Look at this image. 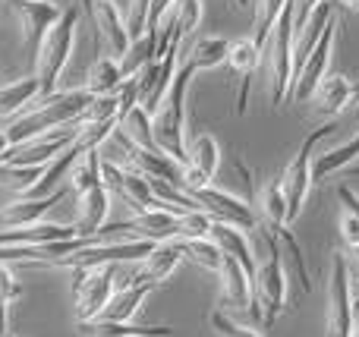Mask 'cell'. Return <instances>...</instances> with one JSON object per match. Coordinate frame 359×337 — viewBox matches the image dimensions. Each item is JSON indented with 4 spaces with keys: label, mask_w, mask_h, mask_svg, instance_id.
Segmentation results:
<instances>
[{
    "label": "cell",
    "mask_w": 359,
    "mask_h": 337,
    "mask_svg": "<svg viewBox=\"0 0 359 337\" xmlns=\"http://www.w3.org/2000/svg\"><path fill=\"white\" fill-rule=\"evenodd\" d=\"M337 6L344 13H359V0H337Z\"/></svg>",
    "instance_id": "obj_45"
},
{
    "label": "cell",
    "mask_w": 359,
    "mask_h": 337,
    "mask_svg": "<svg viewBox=\"0 0 359 337\" xmlns=\"http://www.w3.org/2000/svg\"><path fill=\"white\" fill-rule=\"evenodd\" d=\"M341 240L347 243V249H356L359 246V221H356V214L347 212V208L341 212Z\"/></svg>",
    "instance_id": "obj_43"
},
{
    "label": "cell",
    "mask_w": 359,
    "mask_h": 337,
    "mask_svg": "<svg viewBox=\"0 0 359 337\" xmlns=\"http://www.w3.org/2000/svg\"><path fill=\"white\" fill-rule=\"evenodd\" d=\"M259 202H262V218H265V224L271 227V231L290 227L287 224V202H284V189H280V177L265 180V186H262V193H259Z\"/></svg>",
    "instance_id": "obj_30"
},
{
    "label": "cell",
    "mask_w": 359,
    "mask_h": 337,
    "mask_svg": "<svg viewBox=\"0 0 359 337\" xmlns=\"http://www.w3.org/2000/svg\"><path fill=\"white\" fill-rule=\"evenodd\" d=\"M170 6H177V0H151L149 4V19H145V38L158 48V38H161V25L168 16Z\"/></svg>",
    "instance_id": "obj_38"
},
{
    "label": "cell",
    "mask_w": 359,
    "mask_h": 337,
    "mask_svg": "<svg viewBox=\"0 0 359 337\" xmlns=\"http://www.w3.org/2000/svg\"><path fill=\"white\" fill-rule=\"evenodd\" d=\"M126 82L123 69H120V60H114V57H98V60L92 63V69H88V79H86V92L92 95H114L120 85Z\"/></svg>",
    "instance_id": "obj_27"
},
{
    "label": "cell",
    "mask_w": 359,
    "mask_h": 337,
    "mask_svg": "<svg viewBox=\"0 0 359 337\" xmlns=\"http://www.w3.org/2000/svg\"><path fill=\"white\" fill-rule=\"evenodd\" d=\"M63 10L50 0H19V19H22V32H25V50L29 60L35 63L38 50H41L48 32L60 22Z\"/></svg>",
    "instance_id": "obj_12"
},
{
    "label": "cell",
    "mask_w": 359,
    "mask_h": 337,
    "mask_svg": "<svg viewBox=\"0 0 359 337\" xmlns=\"http://www.w3.org/2000/svg\"><path fill=\"white\" fill-rule=\"evenodd\" d=\"M217 167H221V145H217V139L211 132H202L189 145V158L183 164V183H180V189L189 195L198 193V189H208Z\"/></svg>",
    "instance_id": "obj_10"
},
{
    "label": "cell",
    "mask_w": 359,
    "mask_h": 337,
    "mask_svg": "<svg viewBox=\"0 0 359 337\" xmlns=\"http://www.w3.org/2000/svg\"><path fill=\"white\" fill-rule=\"evenodd\" d=\"M149 4L151 0H133L130 4V16H126V32L133 41L145 38V19H149Z\"/></svg>",
    "instance_id": "obj_40"
},
{
    "label": "cell",
    "mask_w": 359,
    "mask_h": 337,
    "mask_svg": "<svg viewBox=\"0 0 359 337\" xmlns=\"http://www.w3.org/2000/svg\"><path fill=\"white\" fill-rule=\"evenodd\" d=\"M334 38H337V22L331 19V22L325 25L318 44L312 48V54L306 57V63L299 67V73L293 76V101H299V104H303V101H312L318 82L328 76V63H331V50H334Z\"/></svg>",
    "instance_id": "obj_11"
},
{
    "label": "cell",
    "mask_w": 359,
    "mask_h": 337,
    "mask_svg": "<svg viewBox=\"0 0 359 337\" xmlns=\"http://www.w3.org/2000/svg\"><path fill=\"white\" fill-rule=\"evenodd\" d=\"M76 25H79V6H67L60 22L48 32L41 50H38V57H35L38 76L35 79H38V88H41V98H50V95L57 92L60 73H63V67H67L69 54H73V44H76Z\"/></svg>",
    "instance_id": "obj_2"
},
{
    "label": "cell",
    "mask_w": 359,
    "mask_h": 337,
    "mask_svg": "<svg viewBox=\"0 0 359 337\" xmlns=\"http://www.w3.org/2000/svg\"><path fill=\"white\" fill-rule=\"evenodd\" d=\"M180 35H183V44H180V60H186L189 54V35L198 29L202 22V0H177V16H174Z\"/></svg>",
    "instance_id": "obj_36"
},
{
    "label": "cell",
    "mask_w": 359,
    "mask_h": 337,
    "mask_svg": "<svg viewBox=\"0 0 359 337\" xmlns=\"http://www.w3.org/2000/svg\"><path fill=\"white\" fill-rule=\"evenodd\" d=\"M19 296H22V284L16 281V275H13L6 265H0V306L19 300Z\"/></svg>",
    "instance_id": "obj_41"
},
{
    "label": "cell",
    "mask_w": 359,
    "mask_h": 337,
    "mask_svg": "<svg viewBox=\"0 0 359 337\" xmlns=\"http://www.w3.org/2000/svg\"><path fill=\"white\" fill-rule=\"evenodd\" d=\"M211 325H215V331L221 334V337H265V334H259L255 328H246V325H240V322L233 319V315H227V312H211Z\"/></svg>",
    "instance_id": "obj_39"
},
{
    "label": "cell",
    "mask_w": 359,
    "mask_h": 337,
    "mask_svg": "<svg viewBox=\"0 0 359 337\" xmlns=\"http://www.w3.org/2000/svg\"><path fill=\"white\" fill-rule=\"evenodd\" d=\"M227 54H230V38L224 35H208V38H198L196 44H192L189 57L186 60L196 63V69L202 73V69H217L227 63ZM183 63V60H180Z\"/></svg>",
    "instance_id": "obj_29"
},
{
    "label": "cell",
    "mask_w": 359,
    "mask_h": 337,
    "mask_svg": "<svg viewBox=\"0 0 359 337\" xmlns=\"http://www.w3.org/2000/svg\"><path fill=\"white\" fill-rule=\"evenodd\" d=\"M82 4H86L88 13H92L95 32L107 41L111 57L114 60H123V54L130 50L133 38H130V32H126V19H123V13L117 10V4H114V0H82Z\"/></svg>",
    "instance_id": "obj_13"
},
{
    "label": "cell",
    "mask_w": 359,
    "mask_h": 337,
    "mask_svg": "<svg viewBox=\"0 0 359 337\" xmlns=\"http://www.w3.org/2000/svg\"><path fill=\"white\" fill-rule=\"evenodd\" d=\"M337 195H341L344 208H347L350 214H356V221H359V195H356L350 186H341V193H337Z\"/></svg>",
    "instance_id": "obj_44"
},
{
    "label": "cell",
    "mask_w": 359,
    "mask_h": 337,
    "mask_svg": "<svg viewBox=\"0 0 359 337\" xmlns=\"http://www.w3.org/2000/svg\"><path fill=\"white\" fill-rule=\"evenodd\" d=\"M211 231V218L205 212H189V214H180V231L177 240H202L208 237Z\"/></svg>",
    "instance_id": "obj_37"
},
{
    "label": "cell",
    "mask_w": 359,
    "mask_h": 337,
    "mask_svg": "<svg viewBox=\"0 0 359 337\" xmlns=\"http://www.w3.org/2000/svg\"><path fill=\"white\" fill-rule=\"evenodd\" d=\"M155 243L133 240V243H92L88 240L82 249L50 262L54 268H98V265H117V262H142Z\"/></svg>",
    "instance_id": "obj_7"
},
{
    "label": "cell",
    "mask_w": 359,
    "mask_h": 337,
    "mask_svg": "<svg viewBox=\"0 0 359 337\" xmlns=\"http://www.w3.org/2000/svg\"><path fill=\"white\" fill-rule=\"evenodd\" d=\"M356 98H359V82H353L350 76H341V73L325 76V79L318 82L316 95H312L316 107L322 114H328V117H341Z\"/></svg>",
    "instance_id": "obj_17"
},
{
    "label": "cell",
    "mask_w": 359,
    "mask_h": 337,
    "mask_svg": "<svg viewBox=\"0 0 359 337\" xmlns=\"http://www.w3.org/2000/svg\"><path fill=\"white\" fill-rule=\"evenodd\" d=\"M208 240L217 246V249H221V256L240 262L243 271L255 277V252H252V246H249L246 233L236 231V227H230V224H217V221H211Z\"/></svg>",
    "instance_id": "obj_21"
},
{
    "label": "cell",
    "mask_w": 359,
    "mask_h": 337,
    "mask_svg": "<svg viewBox=\"0 0 359 337\" xmlns=\"http://www.w3.org/2000/svg\"><path fill=\"white\" fill-rule=\"evenodd\" d=\"M274 240L280 246V259H284V271H287V281H297L303 294L312 290V281H309V265H306V256L299 249V240L290 233V227H278L271 231Z\"/></svg>",
    "instance_id": "obj_24"
},
{
    "label": "cell",
    "mask_w": 359,
    "mask_h": 337,
    "mask_svg": "<svg viewBox=\"0 0 359 337\" xmlns=\"http://www.w3.org/2000/svg\"><path fill=\"white\" fill-rule=\"evenodd\" d=\"M6 334V306H0V337Z\"/></svg>",
    "instance_id": "obj_47"
},
{
    "label": "cell",
    "mask_w": 359,
    "mask_h": 337,
    "mask_svg": "<svg viewBox=\"0 0 359 337\" xmlns=\"http://www.w3.org/2000/svg\"><path fill=\"white\" fill-rule=\"evenodd\" d=\"M353 277H350L347 256L334 252L328 277V337H353Z\"/></svg>",
    "instance_id": "obj_6"
},
{
    "label": "cell",
    "mask_w": 359,
    "mask_h": 337,
    "mask_svg": "<svg viewBox=\"0 0 359 337\" xmlns=\"http://www.w3.org/2000/svg\"><path fill=\"white\" fill-rule=\"evenodd\" d=\"M10 151V139H6V130L0 126V161H4V155Z\"/></svg>",
    "instance_id": "obj_46"
},
{
    "label": "cell",
    "mask_w": 359,
    "mask_h": 337,
    "mask_svg": "<svg viewBox=\"0 0 359 337\" xmlns=\"http://www.w3.org/2000/svg\"><path fill=\"white\" fill-rule=\"evenodd\" d=\"M353 337H359V322H356V325H353Z\"/></svg>",
    "instance_id": "obj_50"
},
{
    "label": "cell",
    "mask_w": 359,
    "mask_h": 337,
    "mask_svg": "<svg viewBox=\"0 0 359 337\" xmlns=\"http://www.w3.org/2000/svg\"><path fill=\"white\" fill-rule=\"evenodd\" d=\"M63 195H67V186H60L54 195H48V199H16V202H10V205L0 208V227H4V231H13V227L38 224V221H41L44 214L63 199Z\"/></svg>",
    "instance_id": "obj_19"
},
{
    "label": "cell",
    "mask_w": 359,
    "mask_h": 337,
    "mask_svg": "<svg viewBox=\"0 0 359 337\" xmlns=\"http://www.w3.org/2000/svg\"><path fill=\"white\" fill-rule=\"evenodd\" d=\"M107 214H111V193L104 189V183L88 193L79 195V218H76V227H79V237L92 240L101 233V227L107 224Z\"/></svg>",
    "instance_id": "obj_20"
},
{
    "label": "cell",
    "mask_w": 359,
    "mask_h": 337,
    "mask_svg": "<svg viewBox=\"0 0 359 337\" xmlns=\"http://www.w3.org/2000/svg\"><path fill=\"white\" fill-rule=\"evenodd\" d=\"M120 126H123V130L130 132V139L139 145V149H145V151H158L155 130H151V117L142 111V104L133 107V111L126 114L123 120H120Z\"/></svg>",
    "instance_id": "obj_33"
},
{
    "label": "cell",
    "mask_w": 359,
    "mask_h": 337,
    "mask_svg": "<svg viewBox=\"0 0 359 337\" xmlns=\"http://www.w3.org/2000/svg\"><path fill=\"white\" fill-rule=\"evenodd\" d=\"M79 237L76 224H29V227H13V231H0V246H48V243H67V240Z\"/></svg>",
    "instance_id": "obj_15"
},
{
    "label": "cell",
    "mask_w": 359,
    "mask_h": 337,
    "mask_svg": "<svg viewBox=\"0 0 359 337\" xmlns=\"http://www.w3.org/2000/svg\"><path fill=\"white\" fill-rule=\"evenodd\" d=\"M79 130H82L79 123H69L63 130L48 132V136H38L32 142L16 145V149H10L4 155V164H13V167H44V164H50L57 155H63L79 139Z\"/></svg>",
    "instance_id": "obj_8"
},
{
    "label": "cell",
    "mask_w": 359,
    "mask_h": 337,
    "mask_svg": "<svg viewBox=\"0 0 359 337\" xmlns=\"http://www.w3.org/2000/svg\"><path fill=\"white\" fill-rule=\"evenodd\" d=\"M88 101H92V95H88L86 88L54 92L50 98H41L35 104V111L22 114V117H16L10 126H4L6 139H10V149H16V145H22V142H32V139H38V136H48V132H54V130H63V126H69V123H76V120L82 117V111L88 107Z\"/></svg>",
    "instance_id": "obj_1"
},
{
    "label": "cell",
    "mask_w": 359,
    "mask_h": 337,
    "mask_svg": "<svg viewBox=\"0 0 359 337\" xmlns=\"http://www.w3.org/2000/svg\"><path fill=\"white\" fill-rule=\"evenodd\" d=\"M236 4H240V6H249V4H252V0H236Z\"/></svg>",
    "instance_id": "obj_49"
},
{
    "label": "cell",
    "mask_w": 359,
    "mask_h": 337,
    "mask_svg": "<svg viewBox=\"0 0 359 337\" xmlns=\"http://www.w3.org/2000/svg\"><path fill=\"white\" fill-rule=\"evenodd\" d=\"M44 167H48V164H44ZM44 167H13V164L0 161V189L16 193V195H25L38 180H41Z\"/></svg>",
    "instance_id": "obj_34"
},
{
    "label": "cell",
    "mask_w": 359,
    "mask_h": 337,
    "mask_svg": "<svg viewBox=\"0 0 359 337\" xmlns=\"http://www.w3.org/2000/svg\"><path fill=\"white\" fill-rule=\"evenodd\" d=\"M252 294L255 306H265V328H271L278 315L287 309V271L274 233L268 237V259H255Z\"/></svg>",
    "instance_id": "obj_4"
},
{
    "label": "cell",
    "mask_w": 359,
    "mask_h": 337,
    "mask_svg": "<svg viewBox=\"0 0 359 337\" xmlns=\"http://www.w3.org/2000/svg\"><path fill=\"white\" fill-rule=\"evenodd\" d=\"M114 296V265L98 268H73V303L79 325L98 322Z\"/></svg>",
    "instance_id": "obj_5"
},
{
    "label": "cell",
    "mask_w": 359,
    "mask_h": 337,
    "mask_svg": "<svg viewBox=\"0 0 359 337\" xmlns=\"http://www.w3.org/2000/svg\"><path fill=\"white\" fill-rule=\"evenodd\" d=\"M101 231H133V233H139V240H145V243H168V240H177L180 214L168 212V208H149V212H139L133 221L101 227Z\"/></svg>",
    "instance_id": "obj_14"
},
{
    "label": "cell",
    "mask_w": 359,
    "mask_h": 337,
    "mask_svg": "<svg viewBox=\"0 0 359 337\" xmlns=\"http://www.w3.org/2000/svg\"><path fill=\"white\" fill-rule=\"evenodd\" d=\"M356 158H359V132L350 139V142L337 145V149L325 151V155H318L316 161H312V186H316V183H325L328 177H334L337 170L350 167Z\"/></svg>",
    "instance_id": "obj_25"
},
{
    "label": "cell",
    "mask_w": 359,
    "mask_h": 337,
    "mask_svg": "<svg viewBox=\"0 0 359 337\" xmlns=\"http://www.w3.org/2000/svg\"><path fill=\"white\" fill-rule=\"evenodd\" d=\"M318 4H325V0H293V35L303 32V25L309 22V16L316 13Z\"/></svg>",
    "instance_id": "obj_42"
},
{
    "label": "cell",
    "mask_w": 359,
    "mask_h": 337,
    "mask_svg": "<svg viewBox=\"0 0 359 337\" xmlns=\"http://www.w3.org/2000/svg\"><path fill=\"white\" fill-rule=\"evenodd\" d=\"M334 130H337L334 120H328L325 126L312 130L309 136L303 139L299 151L293 155V161L287 164L284 177H280V189H284V202H287V224H293V221L299 218L306 199H309V189H312V151H316V142H322V139L331 136Z\"/></svg>",
    "instance_id": "obj_3"
},
{
    "label": "cell",
    "mask_w": 359,
    "mask_h": 337,
    "mask_svg": "<svg viewBox=\"0 0 359 337\" xmlns=\"http://www.w3.org/2000/svg\"><path fill=\"white\" fill-rule=\"evenodd\" d=\"M284 6H287V0H259V4H255L252 41L262 48V54H265V44H268V38H271L274 22H278L280 13H284Z\"/></svg>",
    "instance_id": "obj_32"
},
{
    "label": "cell",
    "mask_w": 359,
    "mask_h": 337,
    "mask_svg": "<svg viewBox=\"0 0 359 337\" xmlns=\"http://www.w3.org/2000/svg\"><path fill=\"white\" fill-rule=\"evenodd\" d=\"M177 243H180L183 259H192L196 265H202V268H208V271H221L224 256L208 237H202V240H177Z\"/></svg>",
    "instance_id": "obj_35"
},
{
    "label": "cell",
    "mask_w": 359,
    "mask_h": 337,
    "mask_svg": "<svg viewBox=\"0 0 359 337\" xmlns=\"http://www.w3.org/2000/svg\"><path fill=\"white\" fill-rule=\"evenodd\" d=\"M217 275H221V284H224V300H230L233 306L249 309V312L259 315V309H255V294H252V275H246L240 262L224 256Z\"/></svg>",
    "instance_id": "obj_23"
},
{
    "label": "cell",
    "mask_w": 359,
    "mask_h": 337,
    "mask_svg": "<svg viewBox=\"0 0 359 337\" xmlns=\"http://www.w3.org/2000/svg\"><path fill=\"white\" fill-rule=\"evenodd\" d=\"M192 199H196L198 212H205L211 221H217V224H230L243 233L259 227V214L252 212V205H246L243 199H236L233 193H224V189L208 186V189L192 193Z\"/></svg>",
    "instance_id": "obj_9"
},
{
    "label": "cell",
    "mask_w": 359,
    "mask_h": 337,
    "mask_svg": "<svg viewBox=\"0 0 359 337\" xmlns=\"http://www.w3.org/2000/svg\"><path fill=\"white\" fill-rule=\"evenodd\" d=\"M183 262V252H180V243L177 240H168V243H155L151 252L142 259V271L133 277V284H161L168 281L170 275L180 268Z\"/></svg>",
    "instance_id": "obj_18"
},
{
    "label": "cell",
    "mask_w": 359,
    "mask_h": 337,
    "mask_svg": "<svg viewBox=\"0 0 359 337\" xmlns=\"http://www.w3.org/2000/svg\"><path fill=\"white\" fill-rule=\"evenodd\" d=\"M151 290H155V284H130V287H123V290H114L111 303H107L104 312H101V322H111V325H130Z\"/></svg>",
    "instance_id": "obj_22"
},
{
    "label": "cell",
    "mask_w": 359,
    "mask_h": 337,
    "mask_svg": "<svg viewBox=\"0 0 359 337\" xmlns=\"http://www.w3.org/2000/svg\"><path fill=\"white\" fill-rule=\"evenodd\" d=\"M82 337H168L170 328H139V325H111V322H86L79 325Z\"/></svg>",
    "instance_id": "obj_31"
},
{
    "label": "cell",
    "mask_w": 359,
    "mask_h": 337,
    "mask_svg": "<svg viewBox=\"0 0 359 337\" xmlns=\"http://www.w3.org/2000/svg\"><path fill=\"white\" fill-rule=\"evenodd\" d=\"M67 177H69V189L76 193V199H79L82 193H88V189L101 186V155H98V149L82 151V155L73 161V167H69Z\"/></svg>",
    "instance_id": "obj_28"
},
{
    "label": "cell",
    "mask_w": 359,
    "mask_h": 337,
    "mask_svg": "<svg viewBox=\"0 0 359 337\" xmlns=\"http://www.w3.org/2000/svg\"><path fill=\"white\" fill-rule=\"evenodd\" d=\"M353 309H359V294H353Z\"/></svg>",
    "instance_id": "obj_48"
},
{
    "label": "cell",
    "mask_w": 359,
    "mask_h": 337,
    "mask_svg": "<svg viewBox=\"0 0 359 337\" xmlns=\"http://www.w3.org/2000/svg\"><path fill=\"white\" fill-rule=\"evenodd\" d=\"M227 63L236 76H240V95H236V114H246V101H249V82H252L255 69L262 63V48L252 41V38H236L230 41V54Z\"/></svg>",
    "instance_id": "obj_16"
},
{
    "label": "cell",
    "mask_w": 359,
    "mask_h": 337,
    "mask_svg": "<svg viewBox=\"0 0 359 337\" xmlns=\"http://www.w3.org/2000/svg\"><path fill=\"white\" fill-rule=\"evenodd\" d=\"M35 98H41V88H38L35 76L6 82V85H0V117H16V114L25 111Z\"/></svg>",
    "instance_id": "obj_26"
}]
</instances>
